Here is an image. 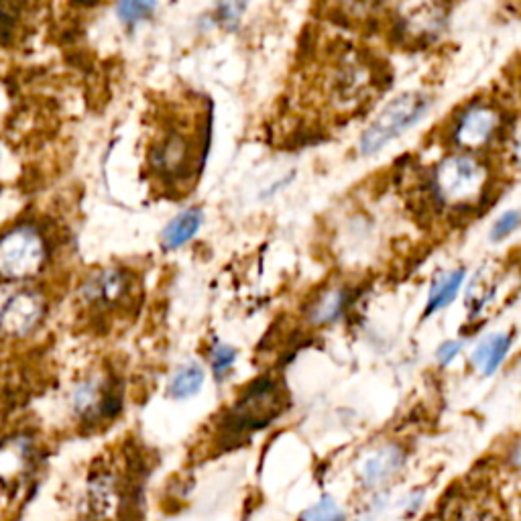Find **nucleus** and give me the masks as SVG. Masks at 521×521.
Here are the masks:
<instances>
[{
    "label": "nucleus",
    "mask_w": 521,
    "mask_h": 521,
    "mask_svg": "<svg viewBox=\"0 0 521 521\" xmlns=\"http://www.w3.org/2000/svg\"><path fill=\"white\" fill-rule=\"evenodd\" d=\"M503 129L501 110L487 100H477L462 108L450 127V141L456 149L475 153L491 145Z\"/></svg>",
    "instance_id": "423d86ee"
},
{
    "label": "nucleus",
    "mask_w": 521,
    "mask_h": 521,
    "mask_svg": "<svg viewBox=\"0 0 521 521\" xmlns=\"http://www.w3.org/2000/svg\"><path fill=\"white\" fill-rule=\"evenodd\" d=\"M448 521H499V517L491 511H483V509H469V511H460L454 517H450Z\"/></svg>",
    "instance_id": "aec40b11"
},
{
    "label": "nucleus",
    "mask_w": 521,
    "mask_h": 521,
    "mask_svg": "<svg viewBox=\"0 0 521 521\" xmlns=\"http://www.w3.org/2000/svg\"><path fill=\"white\" fill-rule=\"evenodd\" d=\"M519 226H521V210H507L493 222L489 230V239L493 243H501L507 237H511Z\"/></svg>",
    "instance_id": "a211bd4d"
},
{
    "label": "nucleus",
    "mask_w": 521,
    "mask_h": 521,
    "mask_svg": "<svg viewBox=\"0 0 521 521\" xmlns=\"http://www.w3.org/2000/svg\"><path fill=\"white\" fill-rule=\"evenodd\" d=\"M344 519L346 515L342 507L330 495H324L300 515V521H344Z\"/></svg>",
    "instance_id": "dca6fc26"
},
{
    "label": "nucleus",
    "mask_w": 521,
    "mask_h": 521,
    "mask_svg": "<svg viewBox=\"0 0 521 521\" xmlns=\"http://www.w3.org/2000/svg\"><path fill=\"white\" fill-rule=\"evenodd\" d=\"M37 320H39V302L33 296H25V294L13 298L5 308L3 316H0V322H3V326L13 334L31 330Z\"/></svg>",
    "instance_id": "ddd939ff"
},
{
    "label": "nucleus",
    "mask_w": 521,
    "mask_h": 521,
    "mask_svg": "<svg viewBox=\"0 0 521 521\" xmlns=\"http://www.w3.org/2000/svg\"><path fill=\"white\" fill-rule=\"evenodd\" d=\"M202 222H204V214L200 208H188L182 214H178L163 230V235H161L163 249L176 251V249L188 245L198 235Z\"/></svg>",
    "instance_id": "f8f14e48"
},
{
    "label": "nucleus",
    "mask_w": 521,
    "mask_h": 521,
    "mask_svg": "<svg viewBox=\"0 0 521 521\" xmlns=\"http://www.w3.org/2000/svg\"><path fill=\"white\" fill-rule=\"evenodd\" d=\"M509 153H511V159L521 165V123L515 125V129H511L509 133Z\"/></svg>",
    "instance_id": "412c9836"
},
{
    "label": "nucleus",
    "mask_w": 521,
    "mask_h": 521,
    "mask_svg": "<svg viewBox=\"0 0 521 521\" xmlns=\"http://www.w3.org/2000/svg\"><path fill=\"white\" fill-rule=\"evenodd\" d=\"M351 300H353V294H351L349 287H346V285H330V287L322 289L314 302H310L308 312H306V320L314 328L330 326L344 316Z\"/></svg>",
    "instance_id": "6e6552de"
},
{
    "label": "nucleus",
    "mask_w": 521,
    "mask_h": 521,
    "mask_svg": "<svg viewBox=\"0 0 521 521\" xmlns=\"http://www.w3.org/2000/svg\"><path fill=\"white\" fill-rule=\"evenodd\" d=\"M285 403V389L273 375L257 377L228 408L222 422V434L230 440H239L241 436L259 432L283 414Z\"/></svg>",
    "instance_id": "7ed1b4c3"
},
{
    "label": "nucleus",
    "mask_w": 521,
    "mask_h": 521,
    "mask_svg": "<svg viewBox=\"0 0 521 521\" xmlns=\"http://www.w3.org/2000/svg\"><path fill=\"white\" fill-rule=\"evenodd\" d=\"M237 349L230 344L224 342H216L210 349V367L216 379H224L230 371H233L235 363H237Z\"/></svg>",
    "instance_id": "f3484780"
},
{
    "label": "nucleus",
    "mask_w": 521,
    "mask_h": 521,
    "mask_svg": "<svg viewBox=\"0 0 521 521\" xmlns=\"http://www.w3.org/2000/svg\"><path fill=\"white\" fill-rule=\"evenodd\" d=\"M155 9L157 0H117V15L129 27H135L141 21L149 19Z\"/></svg>",
    "instance_id": "2eb2a0df"
},
{
    "label": "nucleus",
    "mask_w": 521,
    "mask_h": 521,
    "mask_svg": "<svg viewBox=\"0 0 521 521\" xmlns=\"http://www.w3.org/2000/svg\"><path fill=\"white\" fill-rule=\"evenodd\" d=\"M491 186L489 167L473 153L458 151L438 161L428 180L436 206L450 212H469L481 206Z\"/></svg>",
    "instance_id": "f257e3e1"
},
{
    "label": "nucleus",
    "mask_w": 521,
    "mask_h": 521,
    "mask_svg": "<svg viewBox=\"0 0 521 521\" xmlns=\"http://www.w3.org/2000/svg\"><path fill=\"white\" fill-rule=\"evenodd\" d=\"M513 344L511 332L485 334L471 351V367L483 377H493L505 363Z\"/></svg>",
    "instance_id": "1a4fd4ad"
},
{
    "label": "nucleus",
    "mask_w": 521,
    "mask_h": 521,
    "mask_svg": "<svg viewBox=\"0 0 521 521\" xmlns=\"http://www.w3.org/2000/svg\"><path fill=\"white\" fill-rule=\"evenodd\" d=\"M424 489H416L408 495V499H405V513L408 515H416L420 509H422V503H424Z\"/></svg>",
    "instance_id": "4be33fe9"
},
{
    "label": "nucleus",
    "mask_w": 521,
    "mask_h": 521,
    "mask_svg": "<svg viewBox=\"0 0 521 521\" xmlns=\"http://www.w3.org/2000/svg\"><path fill=\"white\" fill-rule=\"evenodd\" d=\"M202 121L171 123L149 147V165L155 176L171 186H184L198 176L206 151Z\"/></svg>",
    "instance_id": "f03ea898"
},
{
    "label": "nucleus",
    "mask_w": 521,
    "mask_h": 521,
    "mask_svg": "<svg viewBox=\"0 0 521 521\" xmlns=\"http://www.w3.org/2000/svg\"><path fill=\"white\" fill-rule=\"evenodd\" d=\"M465 279H467L465 267H456V269H450V271L438 275L430 285L424 316L430 318V316L446 310L448 306H452V302L460 294L462 285H465Z\"/></svg>",
    "instance_id": "9d476101"
},
{
    "label": "nucleus",
    "mask_w": 521,
    "mask_h": 521,
    "mask_svg": "<svg viewBox=\"0 0 521 521\" xmlns=\"http://www.w3.org/2000/svg\"><path fill=\"white\" fill-rule=\"evenodd\" d=\"M462 353V340H444L436 349V361L442 369L450 367Z\"/></svg>",
    "instance_id": "6ab92c4d"
},
{
    "label": "nucleus",
    "mask_w": 521,
    "mask_h": 521,
    "mask_svg": "<svg viewBox=\"0 0 521 521\" xmlns=\"http://www.w3.org/2000/svg\"><path fill=\"white\" fill-rule=\"evenodd\" d=\"M405 465V450L399 444L387 442L369 450L357 467L359 481L367 489H379L395 479Z\"/></svg>",
    "instance_id": "0eeeda50"
},
{
    "label": "nucleus",
    "mask_w": 521,
    "mask_h": 521,
    "mask_svg": "<svg viewBox=\"0 0 521 521\" xmlns=\"http://www.w3.org/2000/svg\"><path fill=\"white\" fill-rule=\"evenodd\" d=\"M47 261V243L39 228L19 224L0 237V275L27 279L41 271Z\"/></svg>",
    "instance_id": "39448f33"
},
{
    "label": "nucleus",
    "mask_w": 521,
    "mask_h": 521,
    "mask_svg": "<svg viewBox=\"0 0 521 521\" xmlns=\"http://www.w3.org/2000/svg\"><path fill=\"white\" fill-rule=\"evenodd\" d=\"M430 104L432 98L424 92H405L393 98L361 135L359 141L361 153L363 155L379 153L393 139H397L410 127H414L428 112Z\"/></svg>",
    "instance_id": "20e7f679"
},
{
    "label": "nucleus",
    "mask_w": 521,
    "mask_h": 521,
    "mask_svg": "<svg viewBox=\"0 0 521 521\" xmlns=\"http://www.w3.org/2000/svg\"><path fill=\"white\" fill-rule=\"evenodd\" d=\"M129 277L123 271H104L86 285V298L92 304H117L129 294Z\"/></svg>",
    "instance_id": "9b49d317"
},
{
    "label": "nucleus",
    "mask_w": 521,
    "mask_h": 521,
    "mask_svg": "<svg viewBox=\"0 0 521 521\" xmlns=\"http://www.w3.org/2000/svg\"><path fill=\"white\" fill-rule=\"evenodd\" d=\"M206 381V373L200 365H184L176 375L171 377L169 383V395L173 399H190L196 393H200L202 385Z\"/></svg>",
    "instance_id": "4468645a"
}]
</instances>
